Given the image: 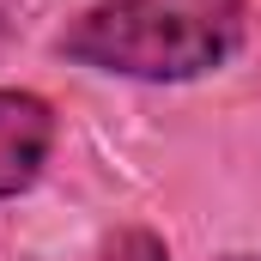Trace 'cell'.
<instances>
[{"label": "cell", "mask_w": 261, "mask_h": 261, "mask_svg": "<svg viewBox=\"0 0 261 261\" xmlns=\"http://www.w3.org/2000/svg\"><path fill=\"white\" fill-rule=\"evenodd\" d=\"M243 43L249 0H97L55 37V55L110 79L189 85L231 67Z\"/></svg>", "instance_id": "cell-1"}, {"label": "cell", "mask_w": 261, "mask_h": 261, "mask_svg": "<svg viewBox=\"0 0 261 261\" xmlns=\"http://www.w3.org/2000/svg\"><path fill=\"white\" fill-rule=\"evenodd\" d=\"M18 6H24V0H0V37H6V24L18 18Z\"/></svg>", "instance_id": "cell-4"}, {"label": "cell", "mask_w": 261, "mask_h": 261, "mask_svg": "<svg viewBox=\"0 0 261 261\" xmlns=\"http://www.w3.org/2000/svg\"><path fill=\"white\" fill-rule=\"evenodd\" d=\"M97 261H170V249H164V237H158V231L128 225V231H116V237L97 249Z\"/></svg>", "instance_id": "cell-3"}, {"label": "cell", "mask_w": 261, "mask_h": 261, "mask_svg": "<svg viewBox=\"0 0 261 261\" xmlns=\"http://www.w3.org/2000/svg\"><path fill=\"white\" fill-rule=\"evenodd\" d=\"M55 128L61 122H55L49 97H37L24 85H0V200L24 195L43 176V164L55 152Z\"/></svg>", "instance_id": "cell-2"}]
</instances>
